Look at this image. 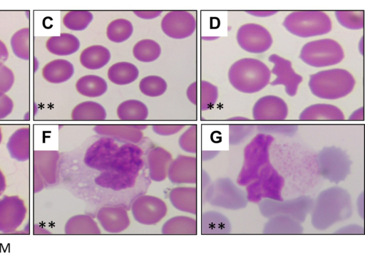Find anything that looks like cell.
<instances>
[{
  "mask_svg": "<svg viewBox=\"0 0 365 255\" xmlns=\"http://www.w3.org/2000/svg\"><path fill=\"white\" fill-rule=\"evenodd\" d=\"M351 198L346 189L333 186L322 191L313 202L310 212L314 228L323 231L348 219L352 214Z\"/></svg>",
  "mask_w": 365,
  "mask_h": 255,
  "instance_id": "obj_1",
  "label": "cell"
},
{
  "mask_svg": "<svg viewBox=\"0 0 365 255\" xmlns=\"http://www.w3.org/2000/svg\"><path fill=\"white\" fill-rule=\"evenodd\" d=\"M271 71L259 59L244 58L233 63L228 71V80L237 90L252 94L264 89L269 83Z\"/></svg>",
  "mask_w": 365,
  "mask_h": 255,
  "instance_id": "obj_2",
  "label": "cell"
},
{
  "mask_svg": "<svg viewBox=\"0 0 365 255\" xmlns=\"http://www.w3.org/2000/svg\"><path fill=\"white\" fill-rule=\"evenodd\" d=\"M356 84L353 75L343 68H331L311 74L308 85L316 97L336 100L348 95Z\"/></svg>",
  "mask_w": 365,
  "mask_h": 255,
  "instance_id": "obj_3",
  "label": "cell"
},
{
  "mask_svg": "<svg viewBox=\"0 0 365 255\" xmlns=\"http://www.w3.org/2000/svg\"><path fill=\"white\" fill-rule=\"evenodd\" d=\"M273 141L272 135L259 132L245 146L242 165L237 177L239 186L245 187L255 179L261 169L270 162L269 148Z\"/></svg>",
  "mask_w": 365,
  "mask_h": 255,
  "instance_id": "obj_4",
  "label": "cell"
},
{
  "mask_svg": "<svg viewBox=\"0 0 365 255\" xmlns=\"http://www.w3.org/2000/svg\"><path fill=\"white\" fill-rule=\"evenodd\" d=\"M282 25L290 33L301 38L322 36L332 28L330 17L319 10L291 12L284 18Z\"/></svg>",
  "mask_w": 365,
  "mask_h": 255,
  "instance_id": "obj_5",
  "label": "cell"
},
{
  "mask_svg": "<svg viewBox=\"0 0 365 255\" xmlns=\"http://www.w3.org/2000/svg\"><path fill=\"white\" fill-rule=\"evenodd\" d=\"M284 179L269 162L264 166L255 179L247 184L248 202L259 203L264 199L283 200Z\"/></svg>",
  "mask_w": 365,
  "mask_h": 255,
  "instance_id": "obj_6",
  "label": "cell"
},
{
  "mask_svg": "<svg viewBox=\"0 0 365 255\" xmlns=\"http://www.w3.org/2000/svg\"><path fill=\"white\" fill-rule=\"evenodd\" d=\"M299 57L308 66L323 68L341 62L344 51L338 41L331 38H321L305 43L301 48Z\"/></svg>",
  "mask_w": 365,
  "mask_h": 255,
  "instance_id": "obj_7",
  "label": "cell"
},
{
  "mask_svg": "<svg viewBox=\"0 0 365 255\" xmlns=\"http://www.w3.org/2000/svg\"><path fill=\"white\" fill-rule=\"evenodd\" d=\"M205 198L210 204L230 210L244 209L248 203L245 191L228 177L219 178L210 184Z\"/></svg>",
  "mask_w": 365,
  "mask_h": 255,
  "instance_id": "obj_8",
  "label": "cell"
},
{
  "mask_svg": "<svg viewBox=\"0 0 365 255\" xmlns=\"http://www.w3.org/2000/svg\"><path fill=\"white\" fill-rule=\"evenodd\" d=\"M314 200L308 196H300L288 200L264 199L259 202L261 214L269 218L275 215H286L303 222L310 214Z\"/></svg>",
  "mask_w": 365,
  "mask_h": 255,
  "instance_id": "obj_9",
  "label": "cell"
},
{
  "mask_svg": "<svg viewBox=\"0 0 365 255\" xmlns=\"http://www.w3.org/2000/svg\"><path fill=\"white\" fill-rule=\"evenodd\" d=\"M319 168L320 175L325 179L338 184L349 175L351 161L341 150L325 148L319 155Z\"/></svg>",
  "mask_w": 365,
  "mask_h": 255,
  "instance_id": "obj_10",
  "label": "cell"
},
{
  "mask_svg": "<svg viewBox=\"0 0 365 255\" xmlns=\"http://www.w3.org/2000/svg\"><path fill=\"white\" fill-rule=\"evenodd\" d=\"M236 39L242 49L251 53H262L273 43L268 29L255 23L242 25L237 31Z\"/></svg>",
  "mask_w": 365,
  "mask_h": 255,
  "instance_id": "obj_11",
  "label": "cell"
},
{
  "mask_svg": "<svg viewBox=\"0 0 365 255\" xmlns=\"http://www.w3.org/2000/svg\"><path fill=\"white\" fill-rule=\"evenodd\" d=\"M168 207L160 198L153 195H141L131 205L134 219L143 225H155L166 215Z\"/></svg>",
  "mask_w": 365,
  "mask_h": 255,
  "instance_id": "obj_12",
  "label": "cell"
},
{
  "mask_svg": "<svg viewBox=\"0 0 365 255\" xmlns=\"http://www.w3.org/2000/svg\"><path fill=\"white\" fill-rule=\"evenodd\" d=\"M27 213L24 201L16 195L0 199V232L13 233L24 222Z\"/></svg>",
  "mask_w": 365,
  "mask_h": 255,
  "instance_id": "obj_13",
  "label": "cell"
},
{
  "mask_svg": "<svg viewBox=\"0 0 365 255\" xmlns=\"http://www.w3.org/2000/svg\"><path fill=\"white\" fill-rule=\"evenodd\" d=\"M160 26L167 36L174 39H183L190 36L195 32L197 22L190 12L174 10L168 12L163 16Z\"/></svg>",
  "mask_w": 365,
  "mask_h": 255,
  "instance_id": "obj_14",
  "label": "cell"
},
{
  "mask_svg": "<svg viewBox=\"0 0 365 255\" xmlns=\"http://www.w3.org/2000/svg\"><path fill=\"white\" fill-rule=\"evenodd\" d=\"M268 61L273 63L274 66L270 71L276 76L270 84L283 85L289 96H294L297 93L299 84L303 80L302 76L295 72L289 60L276 53L271 54Z\"/></svg>",
  "mask_w": 365,
  "mask_h": 255,
  "instance_id": "obj_15",
  "label": "cell"
},
{
  "mask_svg": "<svg viewBox=\"0 0 365 255\" xmlns=\"http://www.w3.org/2000/svg\"><path fill=\"white\" fill-rule=\"evenodd\" d=\"M288 106L280 97L273 95L259 98L253 105L252 117L258 121L284 120L288 115Z\"/></svg>",
  "mask_w": 365,
  "mask_h": 255,
  "instance_id": "obj_16",
  "label": "cell"
},
{
  "mask_svg": "<svg viewBox=\"0 0 365 255\" xmlns=\"http://www.w3.org/2000/svg\"><path fill=\"white\" fill-rule=\"evenodd\" d=\"M59 158V152L56 150H34L33 152V171L41 177L45 186L53 185L57 182Z\"/></svg>",
  "mask_w": 365,
  "mask_h": 255,
  "instance_id": "obj_17",
  "label": "cell"
},
{
  "mask_svg": "<svg viewBox=\"0 0 365 255\" xmlns=\"http://www.w3.org/2000/svg\"><path fill=\"white\" fill-rule=\"evenodd\" d=\"M118 149L114 139L104 137L93 143L88 148L85 157V163L93 168H103L111 165Z\"/></svg>",
  "mask_w": 365,
  "mask_h": 255,
  "instance_id": "obj_18",
  "label": "cell"
},
{
  "mask_svg": "<svg viewBox=\"0 0 365 255\" xmlns=\"http://www.w3.org/2000/svg\"><path fill=\"white\" fill-rule=\"evenodd\" d=\"M175 184H195L197 180V160L195 157L178 155L170 162L168 175Z\"/></svg>",
  "mask_w": 365,
  "mask_h": 255,
  "instance_id": "obj_19",
  "label": "cell"
},
{
  "mask_svg": "<svg viewBox=\"0 0 365 255\" xmlns=\"http://www.w3.org/2000/svg\"><path fill=\"white\" fill-rule=\"evenodd\" d=\"M96 218L103 230L111 234L124 231L130 223L127 210L119 206L101 207L97 212Z\"/></svg>",
  "mask_w": 365,
  "mask_h": 255,
  "instance_id": "obj_20",
  "label": "cell"
},
{
  "mask_svg": "<svg viewBox=\"0 0 365 255\" xmlns=\"http://www.w3.org/2000/svg\"><path fill=\"white\" fill-rule=\"evenodd\" d=\"M147 127V125H96L93 130L104 137L137 144L143 139V130Z\"/></svg>",
  "mask_w": 365,
  "mask_h": 255,
  "instance_id": "obj_21",
  "label": "cell"
},
{
  "mask_svg": "<svg viewBox=\"0 0 365 255\" xmlns=\"http://www.w3.org/2000/svg\"><path fill=\"white\" fill-rule=\"evenodd\" d=\"M173 160L172 155L165 148L155 147L151 149L147 155L148 175L154 182L164 181Z\"/></svg>",
  "mask_w": 365,
  "mask_h": 255,
  "instance_id": "obj_22",
  "label": "cell"
},
{
  "mask_svg": "<svg viewBox=\"0 0 365 255\" xmlns=\"http://www.w3.org/2000/svg\"><path fill=\"white\" fill-rule=\"evenodd\" d=\"M6 147L13 159L25 162L31 157V130L28 127L20 128L9 137Z\"/></svg>",
  "mask_w": 365,
  "mask_h": 255,
  "instance_id": "obj_23",
  "label": "cell"
},
{
  "mask_svg": "<svg viewBox=\"0 0 365 255\" xmlns=\"http://www.w3.org/2000/svg\"><path fill=\"white\" fill-rule=\"evenodd\" d=\"M172 205L178 210L192 214L197 212V189L195 187H176L169 193Z\"/></svg>",
  "mask_w": 365,
  "mask_h": 255,
  "instance_id": "obj_24",
  "label": "cell"
},
{
  "mask_svg": "<svg viewBox=\"0 0 365 255\" xmlns=\"http://www.w3.org/2000/svg\"><path fill=\"white\" fill-rule=\"evenodd\" d=\"M300 120H333L345 119L342 110L336 105L329 103H316L304 108L299 114Z\"/></svg>",
  "mask_w": 365,
  "mask_h": 255,
  "instance_id": "obj_25",
  "label": "cell"
},
{
  "mask_svg": "<svg viewBox=\"0 0 365 255\" xmlns=\"http://www.w3.org/2000/svg\"><path fill=\"white\" fill-rule=\"evenodd\" d=\"M262 232L265 234H300L304 228L299 221L286 215H275L268 218Z\"/></svg>",
  "mask_w": 365,
  "mask_h": 255,
  "instance_id": "obj_26",
  "label": "cell"
},
{
  "mask_svg": "<svg viewBox=\"0 0 365 255\" xmlns=\"http://www.w3.org/2000/svg\"><path fill=\"white\" fill-rule=\"evenodd\" d=\"M74 73L73 65L66 59H55L42 69L43 78L51 83H61L68 80Z\"/></svg>",
  "mask_w": 365,
  "mask_h": 255,
  "instance_id": "obj_27",
  "label": "cell"
},
{
  "mask_svg": "<svg viewBox=\"0 0 365 255\" xmlns=\"http://www.w3.org/2000/svg\"><path fill=\"white\" fill-rule=\"evenodd\" d=\"M68 235H99L101 231L97 222L88 214H76L69 218L64 227Z\"/></svg>",
  "mask_w": 365,
  "mask_h": 255,
  "instance_id": "obj_28",
  "label": "cell"
},
{
  "mask_svg": "<svg viewBox=\"0 0 365 255\" xmlns=\"http://www.w3.org/2000/svg\"><path fill=\"white\" fill-rule=\"evenodd\" d=\"M47 50L52 54L63 56L76 53L80 48V41L73 34L62 33L50 37L46 43Z\"/></svg>",
  "mask_w": 365,
  "mask_h": 255,
  "instance_id": "obj_29",
  "label": "cell"
},
{
  "mask_svg": "<svg viewBox=\"0 0 365 255\" xmlns=\"http://www.w3.org/2000/svg\"><path fill=\"white\" fill-rule=\"evenodd\" d=\"M111 54L108 48L102 45H92L82 51L80 63L89 70H98L105 66L110 61Z\"/></svg>",
  "mask_w": 365,
  "mask_h": 255,
  "instance_id": "obj_30",
  "label": "cell"
},
{
  "mask_svg": "<svg viewBox=\"0 0 365 255\" xmlns=\"http://www.w3.org/2000/svg\"><path fill=\"white\" fill-rule=\"evenodd\" d=\"M164 235H196L197 223L195 219L187 216H175L167 220L162 227Z\"/></svg>",
  "mask_w": 365,
  "mask_h": 255,
  "instance_id": "obj_31",
  "label": "cell"
},
{
  "mask_svg": "<svg viewBox=\"0 0 365 255\" xmlns=\"http://www.w3.org/2000/svg\"><path fill=\"white\" fill-rule=\"evenodd\" d=\"M108 78L113 83L124 85L134 82L139 76L135 65L127 61L117 62L108 70Z\"/></svg>",
  "mask_w": 365,
  "mask_h": 255,
  "instance_id": "obj_32",
  "label": "cell"
},
{
  "mask_svg": "<svg viewBox=\"0 0 365 255\" xmlns=\"http://www.w3.org/2000/svg\"><path fill=\"white\" fill-rule=\"evenodd\" d=\"M231 224L224 214L210 211L202 216V232L207 234H227L231 232Z\"/></svg>",
  "mask_w": 365,
  "mask_h": 255,
  "instance_id": "obj_33",
  "label": "cell"
},
{
  "mask_svg": "<svg viewBox=\"0 0 365 255\" xmlns=\"http://www.w3.org/2000/svg\"><path fill=\"white\" fill-rule=\"evenodd\" d=\"M107 117L104 107L95 101H84L76 105L71 112V119L78 121L104 120Z\"/></svg>",
  "mask_w": 365,
  "mask_h": 255,
  "instance_id": "obj_34",
  "label": "cell"
},
{
  "mask_svg": "<svg viewBox=\"0 0 365 255\" xmlns=\"http://www.w3.org/2000/svg\"><path fill=\"white\" fill-rule=\"evenodd\" d=\"M76 88L83 96L97 98L106 93L108 84L102 77L91 74L81 77L76 83Z\"/></svg>",
  "mask_w": 365,
  "mask_h": 255,
  "instance_id": "obj_35",
  "label": "cell"
},
{
  "mask_svg": "<svg viewBox=\"0 0 365 255\" xmlns=\"http://www.w3.org/2000/svg\"><path fill=\"white\" fill-rule=\"evenodd\" d=\"M116 113L118 118L121 120H145L148 116V108L140 100L129 99L118 105Z\"/></svg>",
  "mask_w": 365,
  "mask_h": 255,
  "instance_id": "obj_36",
  "label": "cell"
},
{
  "mask_svg": "<svg viewBox=\"0 0 365 255\" xmlns=\"http://www.w3.org/2000/svg\"><path fill=\"white\" fill-rule=\"evenodd\" d=\"M217 98L218 88L216 85L207 80H201L197 83L196 105H199L200 110L211 109L217 103Z\"/></svg>",
  "mask_w": 365,
  "mask_h": 255,
  "instance_id": "obj_37",
  "label": "cell"
},
{
  "mask_svg": "<svg viewBox=\"0 0 365 255\" xmlns=\"http://www.w3.org/2000/svg\"><path fill=\"white\" fill-rule=\"evenodd\" d=\"M161 53L160 44L153 39H142L133 48V54L139 61L150 63L157 60Z\"/></svg>",
  "mask_w": 365,
  "mask_h": 255,
  "instance_id": "obj_38",
  "label": "cell"
},
{
  "mask_svg": "<svg viewBox=\"0 0 365 255\" xmlns=\"http://www.w3.org/2000/svg\"><path fill=\"white\" fill-rule=\"evenodd\" d=\"M133 33L132 23L125 19L113 20L107 26L106 36L114 43H122L128 40Z\"/></svg>",
  "mask_w": 365,
  "mask_h": 255,
  "instance_id": "obj_39",
  "label": "cell"
},
{
  "mask_svg": "<svg viewBox=\"0 0 365 255\" xmlns=\"http://www.w3.org/2000/svg\"><path fill=\"white\" fill-rule=\"evenodd\" d=\"M11 46L14 55L20 59L30 58V29L23 28L16 31L11 38Z\"/></svg>",
  "mask_w": 365,
  "mask_h": 255,
  "instance_id": "obj_40",
  "label": "cell"
},
{
  "mask_svg": "<svg viewBox=\"0 0 365 255\" xmlns=\"http://www.w3.org/2000/svg\"><path fill=\"white\" fill-rule=\"evenodd\" d=\"M93 19V14L87 10H72L63 18V24L71 31H80L86 29Z\"/></svg>",
  "mask_w": 365,
  "mask_h": 255,
  "instance_id": "obj_41",
  "label": "cell"
},
{
  "mask_svg": "<svg viewBox=\"0 0 365 255\" xmlns=\"http://www.w3.org/2000/svg\"><path fill=\"white\" fill-rule=\"evenodd\" d=\"M168 84L165 79L158 76H148L139 83L140 92L148 97H158L165 93Z\"/></svg>",
  "mask_w": 365,
  "mask_h": 255,
  "instance_id": "obj_42",
  "label": "cell"
},
{
  "mask_svg": "<svg viewBox=\"0 0 365 255\" xmlns=\"http://www.w3.org/2000/svg\"><path fill=\"white\" fill-rule=\"evenodd\" d=\"M335 16L343 27L351 30H359L364 27V11L337 10Z\"/></svg>",
  "mask_w": 365,
  "mask_h": 255,
  "instance_id": "obj_43",
  "label": "cell"
},
{
  "mask_svg": "<svg viewBox=\"0 0 365 255\" xmlns=\"http://www.w3.org/2000/svg\"><path fill=\"white\" fill-rule=\"evenodd\" d=\"M178 145L185 152L196 153L197 151V126L190 125L179 137Z\"/></svg>",
  "mask_w": 365,
  "mask_h": 255,
  "instance_id": "obj_44",
  "label": "cell"
},
{
  "mask_svg": "<svg viewBox=\"0 0 365 255\" xmlns=\"http://www.w3.org/2000/svg\"><path fill=\"white\" fill-rule=\"evenodd\" d=\"M252 125H230L229 128V141L230 145H237L250 136L254 131Z\"/></svg>",
  "mask_w": 365,
  "mask_h": 255,
  "instance_id": "obj_45",
  "label": "cell"
},
{
  "mask_svg": "<svg viewBox=\"0 0 365 255\" xmlns=\"http://www.w3.org/2000/svg\"><path fill=\"white\" fill-rule=\"evenodd\" d=\"M260 132L269 134H282L291 135L294 134L297 126L294 125H260L258 126Z\"/></svg>",
  "mask_w": 365,
  "mask_h": 255,
  "instance_id": "obj_46",
  "label": "cell"
},
{
  "mask_svg": "<svg viewBox=\"0 0 365 255\" xmlns=\"http://www.w3.org/2000/svg\"><path fill=\"white\" fill-rule=\"evenodd\" d=\"M14 80L11 68L5 65L0 66V95L6 94L12 88Z\"/></svg>",
  "mask_w": 365,
  "mask_h": 255,
  "instance_id": "obj_47",
  "label": "cell"
},
{
  "mask_svg": "<svg viewBox=\"0 0 365 255\" xmlns=\"http://www.w3.org/2000/svg\"><path fill=\"white\" fill-rule=\"evenodd\" d=\"M185 126V125H153L152 129L157 135L169 136L178 133Z\"/></svg>",
  "mask_w": 365,
  "mask_h": 255,
  "instance_id": "obj_48",
  "label": "cell"
},
{
  "mask_svg": "<svg viewBox=\"0 0 365 255\" xmlns=\"http://www.w3.org/2000/svg\"><path fill=\"white\" fill-rule=\"evenodd\" d=\"M13 108L12 99L6 94L0 95V120L9 116L12 113Z\"/></svg>",
  "mask_w": 365,
  "mask_h": 255,
  "instance_id": "obj_49",
  "label": "cell"
},
{
  "mask_svg": "<svg viewBox=\"0 0 365 255\" xmlns=\"http://www.w3.org/2000/svg\"><path fill=\"white\" fill-rule=\"evenodd\" d=\"M364 227L357 224L341 227L334 232L336 234H364Z\"/></svg>",
  "mask_w": 365,
  "mask_h": 255,
  "instance_id": "obj_50",
  "label": "cell"
},
{
  "mask_svg": "<svg viewBox=\"0 0 365 255\" xmlns=\"http://www.w3.org/2000/svg\"><path fill=\"white\" fill-rule=\"evenodd\" d=\"M161 10H135L133 13L138 17L150 20L159 16L162 14Z\"/></svg>",
  "mask_w": 365,
  "mask_h": 255,
  "instance_id": "obj_51",
  "label": "cell"
},
{
  "mask_svg": "<svg viewBox=\"0 0 365 255\" xmlns=\"http://www.w3.org/2000/svg\"><path fill=\"white\" fill-rule=\"evenodd\" d=\"M197 83L196 81L190 84L186 90V95L189 101L196 105V93Z\"/></svg>",
  "mask_w": 365,
  "mask_h": 255,
  "instance_id": "obj_52",
  "label": "cell"
},
{
  "mask_svg": "<svg viewBox=\"0 0 365 255\" xmlns=\"http://www.w3.org/2000/svg\"><path fill=\"white\" fill-rule=\"evenodd\" d=\"M250 15L258 17H267L276 14L278 11L274 10H247L246 11Z\"/></svg>",
  "mask_w": 365,
  "mask_h": 255,
  "instance_id": "obj_53",
  "label": "cell"
},
{
  "mask_svg": "<svg viewBox=\"0 0 365 255\" xmlns=\"http://www.w3.org/2000/svg\"><path fill=\"white\" fill-rule=\"evenodd\" d=\"M24 231H26V233H29L30 231H32V234H50L51 232H49L47 229L43 228L42 227L39 226L38 224H33L30 227H25Z\"/></svg>",
  "mask_w": 365,
  "mask_h": 255,
  "instance_id": "obj_54",
  "label": "cell"
},
{
  "mask_svg": "<svg viewBox=\"0 0 365 255\" xmlns=\"http://www.w3.org/2000/svg\"><path fill=\"white\" fill-rule=\"evenodd\" d=\"M9 58V51L5 43L0 40V66H3Z\"/></svg>",
  "mask_w": 365,
  "mask_h": 255,
  "instance_id": "obj_55",
  "label": "cell"
},
{
  "mask_svg": "<svg viewBox=\"0 0 365 255\" xmlns=\"http://www.w3.org/2000/svg\"><path fill=\"white\" fill-rule=\"evenodd\" d=\"M349 120H364V108L361 106L356 110H354L349 116Z\"/></svg>",
  "mask_w": 365,
  "mask_h": 255,
  "instance_id": "obj_56",
  "label": "cell"
},
{
  "mask_svg": "<svg viewBox=\"0 0 365 255\" xmlns=\"http://www.w3.org/2000/svg\"><path fill=\"white\" fill-rule=\"evenodd\" d=\"M357 209L359 215L361 216V219L364 218V192H362L357 199Z\"/></svg>",
  "mask_w": 365,
  "mask_h": 255,
  "instance_id": "obj_57",
  "label": "cell"
},
{
  "mask_svg": "<svg viewBox=\"0 0 365 255\" xmlns=\"http://www.w3.org/2000/svg\"><path fill=\"white\" fill-rule=\"evenodd\" d=\"M6 187V177L2 172V171L0 170V196L4 193V190Z\"/></svg>",
  "mask_w": 365,
  "mask_h": 255,
  "instance_id": "obj_58",
  "label": "cell"
},
{
  "mask_svg": "<svg viewBox=\"0 0 365 255\" xmlns=\"http://www.w3.org/2000/svg\"><path fill=\"white\" fill-rule=\"evenodd\" d=\"M218 154L216 151H206L202 153V159L207 160L215 157Z\"/></svg>",
  "mask_w": 365,
  "mask_h": 255,
  "instance_id": "obj_59",
  "label": "cell"
},
{
  "mask_svg": "<svg viewBox=\"0 0 365 255\" xmlns=\"http://www.w3.org/2000/svg\"><path fill=\"white\" fill-rule=\"evenodd\" d=\"M228 120H232V121H245V120H248L249 118H247V117H245V116H233V117L229 118Z\"/></svg>",
  "mask_w": 365,
  "mask_h": 255,
  "instance_id": "obj_60",
  "label": "cell"
},
{
  "mask_svg": "<svg viewBox=\"0 0 365 255\" xmlns=\"http://www.w3.org/2000/svg\"><path fill=\"white\" fill-rule=\"evenodd\" d=\"M363 39L364 38L361 37V40L359 41V50L360 51L361 50V54L363 55V47H364V42H363Z\"/></svg>",
  "mask_w": 365,
  "mask_h": 255,
  "instance_id": "obj_61",
  "label": "cell"
},
{
  "mask_svg": "<svg viewBox=\"0 0 365 255\" xmlns=\"http://www.w3.org/2000/svg\"><path fill=\"white\" fill-rule=\"evenodd\" d=\"M202 38L204 40H212V39L213 40V39L217 38V37H211V38L210 37H202Z\"/></svg>",
  "mask_w": 365,
  "mask_h": 255,
  "instance_id": "obj_62",
  "label": "cell"
},
{
  "mask_svg": "<svg viewBox=\"0 0 365 255\" xmlns=\"http://www.w3.org/2000/svg\"><path fill=\"white\" fill-rule=\"evenodd\" d=\"M1 140H2V132H1V127H0V144L1 142Z\"/></svg>",
  "mask_w": 365,
  "mask_h": 255,
  "instance_id": "obj_63",
  "label": "cell"
}]
</instances>
